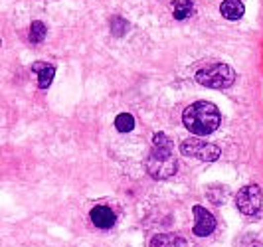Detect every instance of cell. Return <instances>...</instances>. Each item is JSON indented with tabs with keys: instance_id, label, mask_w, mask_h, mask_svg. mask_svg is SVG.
Here are the masks:
<instances>
[{
	"instance_id": "15",
	"label": "cell",
	"mask_w": 263,
	"mask_h": 247,
	"mask_svg": "<svg viewBox=\"0 0 263 247\" xmlns=\"http://www.w3.org/2000/svg\"><path fill=\"white\" fill-rule=\"evenodd\" d=\"M0 46H2V40H0Z\"/></svg>"
},
{
	"instance_id": "11",
	"label": "cell",
	"mask_w": 263,
	"mask_h": 247,
	"mask_svg": "<svg viewBox=\"0 0 263 247\" xmlns=\"http://www.w3.org/2000/svg\"><path fill=\"white\" fill-rule=\"evenodd\" d=\"M192 8H194L192 0H176V2H172V16L176 20H186V18H190Z\"/></svg>"
},
{
	"instance_id": "9",
	"label": "cell",
	"mask_w": 263,
	"mask_h": 247,
	"mask_svg": "<svg viewBox=\"0 0 263 247\" xmlns=\"http://www.w3.org/2000/svg\"><path fill=\"white\" fill-rule=\"evenodd\" d=\"M220 12L226 20H239L246 12V6L241 0H224L220 4Z\"/></svg>"
},
{
	"instance_id": "14",
	"label": "cell",
	"mask_w": 263,
	"mask_h": 247,
	"mask_svg": "<svg viewBox=\"0 0 263 247\" xmlns=\"http://www.w3.org/2000/svg\"><path fill=\"white\" fill-rule=\"evenodd\" d=\"M129 30V24H127V20L125 18H119V16H115L113 20H111V32H113V36H123L125 32Z\"/></svg>"
},
{
	"instance_id": "3",
	"label": "cell",
	"mask_w": 263,
	"mask_h": 247,
	"mask_svg": "<svg viewBox=\"0 0 263 247\" xmlns=\"http://www.w3.org/2000/svg\"><path fill=\"white\" fill-rule=\"evenodd\" d=\"M196 81L210 89H228L236 83V71L228 64H212L198 69Z\"/></svg>"
},
{
	"instance_id": "5",
	"label": "cell",
	"mask_w": 263,
	"mask_h": 247,
	"mask_svg": "<svg viewBox=\"0 0 263 247\" xmlns=\"http://www.w3.org/2000/svg\"><path fill=\"white\" fill-rule=\"evenodd\" d=\"M236 206L239 208L241 214L246 216H255L259 214L263 206V192L257 184H248L243 186L236 194Z\"/></svg>"
},
{
	"instance_id": "6",
	"label": "cell",
	"mask_w": 263,
	"mask_h": 247,
	"mask_svg": "<svg viewBox=\"0 0 263 247\" xmlns=\"http://www.w3.org/2000/svg\"><path fill=\"white\" fill-rule=\"evenodd\" d=\"M192 214H194V235L196 237H208V235L214 234L216 230V218L212 216L210 212L202 206H194L192 208Z\"/></svg>"
},
{
	"instance_id": "13",
	"label": "cell",
	"mask_w": 263,
	"mask_h": 247,
	"mask_svg": "<svg viewBox=\"0 0 263 247\" xmlns=\"http://www.w3.org/2000/svg\"><path fill=\"white\" fill-rule=\"evenodd\" d=\"M115 129H117L119 132H131V130L135 129V117L129 115V113L117 115V119H115Z\"/></svg>"
},
{
	"instance_id": "2",
	"label": "cell",
	"mask_w": 263,
	"mask_h": 247,
	"mask_svg": "<svg viewBox=\"0 0 263 247\" xmlns=\"http://www.w3.org/2000/svg\"><path fill=\"white\" fill-rule=\"evenodd\" d=\"M220 121H222V115H220L218 107L210 101H196V103L188 105L182 113L184 127L198 137L212 135L220 127Z\"/></svg>"
},
{
	"instance_id": "7",
	"label": "cell",
	"mask_w": 263,
	"mask_h": 247,
	"mask_svg": "<svg viewBox=\"0 0 263 247\" xmlns=\"http://www.w3.org/2000/svg\"><path fill=\"white\" fill-rule=\"evenodd\" d=\"M89 218L91 221L97 225V227H101V230H109L113 223H115V212L111 208H107V206H95L91 210V214H89Z\"/></svg>"
},
{
	"instance_id": "4",
	"label": "cell",
	"mask_w": 263,
	"mask_h": 247,
	"mask_svg": "<svg viewBox=\"0 0 263 247\" xmlns=\"http://www.w3.org/2000/svg\"><path fill=\"white\" fill-rule=\"evenodd\" d=\"M180 153L190 158H198V160H204V162H214L220 158V146L208 141H202V139H186L180 144Z\"/></svg>"
},
{
	"instance_id": "12",
	"label": "cell",
	"mask_w": 263,
	"mask_h": 247,
	"mask_svg": "<svg viewBox=\"0 0 263 247\" xmlns=\"http://www.w3.org/2000/svg\"><path fill=\"white\" fill-rule=\"evenodd\" d=\"M46 32H48L46 24L40 22V20H36V22H32V26H30L28 40H30L32 44H40V42H44V38H46Z\"/></svg>"
},
{
	"instance_id": "1",
	"label": "cell",
	"mask_w": 263,
	"mask_h": 247,
	"mask_svg": "<svg viewBox=\"0 0 263 247\" xmlns=\"http://www.w3.org/2000/svg\"><path fill=\"white\" fill-rule=\"evenodd\" d=\"M178 162L172 155V141L168 135L157 132L153 137V146H151V155L146 158V172L155 178V180H166L176 174Z\"/></svg>"
},
{
	"instance_id": "10",
	"label": "cell",
	"mask_w": 263,
	"mask_h": 247,
	"mask_svg": "<svg viewBox=\"0 0 263 247\" xmlns=\"http://www.w3.org/2000/svg\"><path fill=\"white\" fill-rule=\"evenodd\" d=\"M151 247H186V241L176 234H158L151 239Z\"/></svg>"
},
{
	"instance_id": "8",
	"label": "cell",
	"mask_w": 263,
	"mask_h": 247,
	"mask_svg": "<svg viewBox=\"0 0 263 247\" xmlns=\"http://www.w3.org/2000/svg\"><path fill=\"white\" fill-rule=\"evenodd\" d=\"M32 69H34V73H38L40 89H48L52 85L53 75H55V67L52 64H42V62H38V64L32 65Z\"/></svg>"
}]
</instances>
